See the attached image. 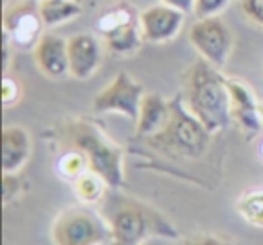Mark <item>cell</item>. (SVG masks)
Instances as JSON below:
<instances>
[{"label":"cell","mask_w":263,"mask_h":245,"mask_svg":"<svg viewBox=\"0 0 263 245\" xmlns=\"http://www.w3.org/2000/svg\"><path fill=\"white\" fill-rule=\"evenodd\" d=\"M31 136L18 125L4 126L2 132V169L4 173H16L27 164L31 157Z\"/></svg>","instance_id":"12"},{"label":"cell","mask_w":263,"mask_h":245,"mask_svg":"<svg viewBox=\"0 0 263 245\" xmlns=\"http://www.w3.org/2000/svg\"><path fill=\"white\" fill-rule=\"evenodd\" d=\"M161 2L173 9H179V11H182L184 15L195 11V0H161Z\"/></svg>","instance_id":"24"},{"label":"cell","mask_w":263,"mask_h":245,"mask_svg":"<svg viewBox=\"0 0 263 245\" xmlns=\"http://www.w3.org/2000/svg\"><path fill=\"white\" fill-rule=\"evenodd\" d=\"M180 245H233L227 238L218 236V234H198L184 240Z\"/></svg>","instance_id":"21"},{"label":"cell","mask_w":263,"mask_h":245,"mask_svg":"<svg viewBox=\"0 0 263 245\" xmlns=\"http://www.w3.org/2000/svg\"><path fill=\"white\" fill-rule=\"evenodd\" d=\"M186 108L215 136L231 125V96L227 78L204 58L197 60L182 78Z\"/></svg>","instance_id":"2"},{"label":"cell","mask_w":263,"mask_h":245,"mask_svg":"<svg viewBox=\"0 0 263 245\" xmlns=\"http://www.w3.org/2000/svg\"><path fill=\"white\" fill-rule=\"evenodd\" d=\"M54 245H105L112 241L105 216L87 205H72L58 213L51 227Z\"/></svg>","instance_id":"5"},{"label":"cell","mask_w":263,"mask_h":245,"mask_svg":"<svg viewBox=\"0 0 263 245\" xmlns=\"http://www.w3.org/2000/svg\"><path fill=\"white\" fill-rule=\"evenodd\" d=\"M60 143L65 150H76L87 159L88 169L98 173L110 190L124 184L123 150L88 119H70L58 126Z\"/></svg>","instance_id":"3"},{"label":"cell","mask_w":263,"mask_h":245,"mask_svg":"<svg viewBox=\"0 0 263 245\" xmlns=\"http://www.w3.org/2000/svg\"><path fill=\"white\" fill-rule=\"evenodd\" d=\"M106 193L99 209L112 234V245H146L152 238H177L175 225L155 208L136 198Z\"/></svg>","instance_id":"1"},{"label":"cell","mask_w":263,"mask_h":245,"mask_svg":"<svg viewBox=\"0 0 263 245\" xmlns=\"http://www.w3.org/2000/svg\"><path fill=\"white\" fill-rule=\"evenodd\" d=\"M33 58L38 70L49 80H62L69 76V49L65 38L44 33L34 44Z\"/></svg>","instance_id":"11"},{"label":"cell","mask_w":263,"mask_h":245,"mask_svg":"<svg viewBox=\"0 0 263 245\" xmlns=\"http://www.w3.org/2000/svg\"><path fill=\"white\" fill-rule=\"evenodd\" d=\"M170 114H172V105L161 94H155V92L144 94L139 110V119L136 123L137 137L146 139V137L159 134L168 123Z\"/></svg>","instance_id":"13"},{"label":"cell","mask_w":263,"mask_h":245,"mask_svg":"<svg viewBox=\"0 0 263 245\" xmlns=\"http://www.w3.org/2000/svg\"><path fill=\"white\" fill-rule=\"evenodd\" d=\"M184 16L186 15L182 11L170 8L162 2L146 8L139 15L143 40L150 42V44H166V42L173 40L182 29Z\"/></svg>","instance_id":"9"},{"label":"cell","mask_w":263,"mask_h":245,"mask_svg":"<svg viewBox=\"0 0 263 245\" xmlns=\"http://www.w3.org/2000/svg\"><path fill=\"white\" fill-rule=\"evenodd\" d=\"M18 193H20V182L16 179V173H4V204H8Z\"/></svg>","instance_id":"22"},{"label":"cell","mask_w":263,"mask_h":245,"mask_svg":"<svg viewBox=\"0 0 263 245\" xmlns=\"http://www.w3.org/2000/svg\"><path fill=\"white\" fill-rule=\"evenodd\" d=\"M105 34V44L110 52L117 56H128L139 47V42L143 38L139 27V18H132L130 13H124L119 20L110 24L103 31Z\"/></svg>","instance_id":"14"},{"label":"cell","mask_w":263,"mask_h":245,"mask_svg":"<svg viewBox=\"0 0 263 245\" xmlns=\"http://www.w3.org/2000/svg\"><path fill=\"white\" fill-rule=\"evenodd\" d=\"M229 0H195V16L197 18H208L216 16L226 9Z\"/></svg>","instance_id":"19"},{"label":"cell","mask_w":263,"mask_h":245,"mask_svg":"<svg viewBox=\"0 0 263 245\" xmlns=\"http://www.w3.org/2000/svg\"><path fill=\"white\" fill-rule=\"evenodd\" d=\"M56 166H58V172L62 173L65 179H70V180H74L76 177H80L81 173L88 169L87 159L76 150L63 152V154L60 155Z\"/></svg>","instance_id":"18"},{"label":"cell","mask_w":263,"mask_h":245,"mask_svg":"<svg viewBox=\"0 0 263 245\" xmlns=\"http://www.w3.org/2000/svg\"><path fill=\"white\" fill-rule=\"evenodd\" d=\"M20 98V90L16 81H11L6 78L4 80V94H2V99H4V105L9 106L11 103H16Z\"/></svg>","instance_id":"23"},{"label":"cell","mask_w":263,"mask_h":245,"mask_svg":"<svg viewBox=\"0 0 263 245\" xmlns=\"http://www.w3.org/2000/svg\"><path fill=\"white\" fill-rule=\"evenodd\" d=\"M38 13L45 27H54L80 16L81 8L74 0H42Z\"/></svg>","instance_id":"15"},{"label":"cell","mask_w":263,"mask_h":245,"mask_svg":"<svg viewBox=\"0 0 263 245\" xmlns=\"http://www.w3.org/2000/svg\"><path fill=\"white\" fill-rule=\"evenodd\" d=\"M172 105V114L166 126L159 134L146 137V143L172 157L200 159L211 144L213 134L186 108L182 96H177Z\"/></svg>","instance_id":"4"},{"label":"cell","mask_w":263,"mask_h":245,"mask_svg":"<svg viewBox=\"0 0 263 245\" xmlns=\"http://www.w3.org/2000/svg\"><path fill=\"white\" fill-rule=\"evenodd\" d=\"M259 116H261V119H263V103H259Z\"/></svg>","instance_id":"25"},{"label":"cell","mask_w":263,"mask_h":245,"mask_svg":"<svg viewBox=\"0 0 263 245\" xmlns=\"http://www.w3.org/2000/svg\"><path fill=\"white\" fill-rule=\"evenodd\" d=\"M74 182V191H76L78 198H80L83 204H101L103 198L106 197V190H110L106 186V182L98 175V173L90 172H83L80 177L72 180Z\"/></svg>","instance_id":"16"},{"label":"cell","mask_w":263,"mask_h":245,"mask_svg":"<svg viewBox=\"0 0 263 245\" xmlns=\"http://www.w3.org/2000/svg\"><path fill=\"white\" fill-rule=\"evenodd\" d=\"M144 88L130 74L119 72L92 101L96 114H121L134 123L139 119L141 103L144 98Z\"/></svg>","instance_id":"6"},{"label":"cell","mask_w":263,"mask_h":245,"mask_svg":"<svg viewBox=\"0 0 263 245\" xmlns=\"http://www.w3.org/2000/svg\"><path fill=\"white\" fill-rule=\"evenodd\" d=\"M238 213L251 225L263 227V190L245 193L236 204Z\"/></svg>","instance_id":"17"},{"label":"cell","mask_w":263,"mask_h":245,"mask_svg":"<svg viewBox=\"0 0 263 245\" xmlns=\"http://www.w3.org/2000/svg\"><path fill=\"white\" fill-rule=\"evenodd\" d=\"M190 42L200 58L218 69L226 65L233 52L234 36L229 26L220 18V15H216L198 18L190 29Z\"/></svg>","instance_id":"7"},{"label":"cell","mask_w":263,"mask_h":245,"mask_svg":"<svg viewBox=\"0 0 263 245\" xmlns=\"http://www.w3.org/2000/svg\"><path fill=\"white\" fill-rule=\"evenodd\" d=\"M227 88H229L231 96V123H234V126L247 139H252L263 128L259 103L256 101L252 90L243 81L227 78Z\"/></svg>","instance_id":"8"},{"label":"cell","mask_w":263,"mask_h":245,"mask_svg":"<svg viewBox=\"0 0 263 245\" xmlns=\"http://www.w3.org/2000/svg\"><path fill=\"white\" fill-rule=\"evenodd\" d=\"M240 9L249 22L263 27V0H240Z\"/></svg>","instance_id":"20"},{"label":"cell","mask_w":263,"mask_h":245,"mask_svg":"<svg viewBox=\"0 0 263 245\" xmlns=\"http://www.w3.org/2000/svg\"><path fill=\"white\" fill-rule=\"evenodd\" d=\"M69 49V76L85 81L96 74L101 63V44L94 34L78 33L67 38Z\"/></svg>","instance_id":"10"}]
</instances>
